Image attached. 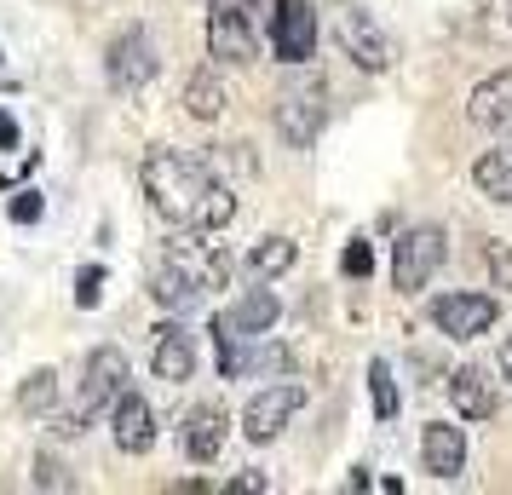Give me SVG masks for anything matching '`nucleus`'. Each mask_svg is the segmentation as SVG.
I'll use <instances>...</instances> for the list:
<instances>
[{"instance_id": "obj_1", "label": "nucleus", "mask_w": 512, "mask_h": 495, "mask_svg": "<svg viewBox=\"0 0 512 495\" xmlns=\"http://www.w3.org/2000/svg\"><path fill=\"white\" fill-rule=\"evenodd\" d=\"M139 185L144 202L162 213L167 225H196V231H225L236 219V190L219 185L196 156H179V150H150L139 162Z\"/></svg>"}, {"instance_id": "obj_2", "label": "nucleus", "mask_w": 512, "mask_h": 495, "mask_svg": "<svg viewBox=\"0 0 512 495\" xmlns=\"http://www.w3.org/2000/svg\"><path fill=\"white\" fill-rule=\"evenodd\" d=\"M127 380H133V369H127V357H121V346H98V352H87V369H81V392H75V409H52L47 415V432L52 438H81L87 426L110 409V403L127 392Z\"/></svg>"}, {"instance_id": "obj_3", "label": "nucleus", "mask_w": 512, "mask_h": 495, "mask_svg": "<svg viewBox=\"0 0 512 495\" xmlns=\"http://www.w3.org/2000/svg\"><path fill=\"white\" fill-rule=\"evenodd\" d=\"M271 127H277V139L288 144V150H311V144L323 139V127H328V93H323V81H311V75L288 81V87L277 93Z\"/></svg>"}, {"instance_id": "obj_4", "label": "nucleus", "mask_w": 512, "mask_h": 495, "mask_svg": "<svg viewBox=\"0 0 512 495\" xmlns=\"http://www.w3.org/2000/svg\"><path fill=\"white\" fill-rule=\"evenodd\" d=\"M334 35H340V52H346L363 75H386L397 64V41L380 29L374 12L351 6V0H334Z\"/></svg>"}, {"instance_id": "obj_5", "label": "nucleus", "mask_w": 512, "mask_h": 495, "mask_svg": "<svg viewBox=\"0 0 512 495\" xmlns=\"http://www.w3.org/2000/svg\"><path fill=\"white\" fill-rule=\"evenodd\" d=\"M259 29H265V12H259L254 0H213L208 58H219V64H254L259 58Z\"/></svg>"}, {"instance_id": "obj_6", "label": "nucleus", "mask_w": 512, "mask_h": 495, "mask_svg": "<svg viewBox=\"0 0 512 495\" xmlns=\"http://www.w3.org/2000/svg\"><path fill=\"white\" fill-rule=\"evenodd\" d=\"M449 260V236L443 225H409L392 242V283L397 294H420V288L438 277V265Z\"/></svg>"}, {"instance_id": "obj_7", "label": "nucleus", "mask_w": 512, "mask_h": 495, "mask_svg": "<svg viewBox=\"0 0 512 495\" xmlns=\"http://www.w3.org/2000/svg\"><path fill=\"white\" fill-rule=\"evenodd\" d=\"M156 70H162V52H156V41H150L144 24H127L110 41V52H104V81L116 93H144L156 81Z\"/></svg>"}, {"instance_id": "obj_8", "label": "nucleus", "mask_w": 512, "mask_h": 495, "mask_svg": "<svg viewBox=\"0 0 512 495\" xmlns=\"http://www.w3.org/2000/svg\"><path fill=\"white\" fill-rule=\"evenodd\" d=\"M300 409H305V386L277 380V386H265V392L248 398V409H242V438H248V444H271V438L288 432V421H294Z\"/></svg>"}, {"instance_id": "obj_9", "label": "nucleus", "mask_w": 512, "mask_h": 495, "mask_svg": "<svg viewBox=\"0 0 512 495\" xmlns=\"http://www.w3.org/2000/svg\"><path fill=\"white\" fill-rule=\"evenodd\" d=\"M495 317H501V300L495 294H438L432 300V323H438V334H449V340H478V334L495 329Z\"/></svg>"}, {"instance_id": "obj_10", "label": "nucleus", "mask_w": 512, "mask_h": 495, "mask_svg": "<svg viewBox=\"0 0 512 495\" xmlns=\"http://www.w3.org/2000/svg\"><path fill=\"white\" fill-rule=\"evenodd\" d=\"M271 52L282 64L317 58V6L311 0H277L271 6Z\"/></svg>"}, {"instance_id": "obj_11", "label": "nucleus", "mask_w": 512, "mask_h": 495, "mask_svg": "<svg viewBox=\"0 0 512 495\" xmlns=\"http://www.w3.org/2000/svg\"><path fill=\"white\" fill-rule=\"evenodd\" d=\"M162 254L173 265H185L202 288H225L231 283V254H225L219 242H208V231H196V225H179V236L167 242Z\"/></svg>"}, {"instance_id": "obj_12", "label": "nucleus", "mask_w": 512, "mask_h": 495, "mask_svg": "<svg viewBox=\"0 0 512 495\" xmlns=\"http://www.w3.org/2000/svg\"><path fill=\"white\" fill-rule=\"evenodd\" d=\"M282 317V300L271 288H248V294H236L231 306L213 317V340H248V334H271Z\"/></svg>"}, {"instance_id": "obj_13", "label": "nucleus", "mask_w": 512, "mask_h": 495, "mask_svg": "<svg viewBox=\"0 0 512 495\" xmlns=\"http://www.w3.org/2000/svg\"><path fill=\"white\" fill-rule=\"evenodd\" d=\"M271 369H294L288 346H277L271 334H248V340H219V375L225 380H248V375H271Z\"/></svg>"}, {"instance_id": "obj_14", "label": "nucleus", "mask_w": 512, "mask_h": 495, "mask_svg": "<svg viewBox=\"0 0 512 495\" xmlns=\"http://www.w3.org/2000/svg\"><path fill=\"white\" fill-rule=\"evenodd\" d=\"M420 467L432 472L438 484L466 472V432L455 421H426L420 426Z\"/></svg>"}, {"instance_id": "obj_15", "label": "nucleus", "mask_w": 512, "mask_h": 495, "mask_svg": "<svg viewBox=\"0 0 512 495\" xmlns=\"http://www.w3.org/2000/svg\"><path fill=\"white\" fill-rule=\"evenodd\" d=\"M466 121H472L478 133L507 139V133H512V70L484 75V81L472 87V98H466Z\"/></svg>"}, {"instance_id": "obj_16", "label": "nucleus", "mask_w": 512, "mask_h": 495, "mask_svg": "<svg viewBox=\"0 0 512 495\" xmlns=\"http://www.w3.org/2000/svg\"><path fill=\"white\" fill-rule=\"evenodd\" d=\"M110 432H116L121 455H150V449H156V409L127 386V392L110 403Z\"/></svg>"}, {"instance_id": "obj_17", "label": "nucleus", "mask_w": 512, "mask_h": 495, "mask_svg": "<svg viewBox=\"0 0 512 495\" xmlns=\"http://www.w3.org/2000/svg\"><path fill=\"white\" fill-rule=\"evenodd\" d=\"M179 438H185L190 461H219L225 455V438H231V421H225L219 403H196L185 415V426H179Z\"/></svg>"}, {"instance_id": "obj_18", "label": "nucleus", "mask_w": 512, "mask_h": 495, "mask_svg": "<svg viewBox=\"0 0 512 495\" xmlns=\"http://www.w3.org/2000/svg\"><path fill=\"white\" fill-rule=\"evenodd\" d=\"M449 403H455L461 421H489V415H495V380H489L478 363H461V369L449 375Z\"/></svg>"}, {"instance_id": "obj_19", "label": "nucleus", "mask_w": 512, "mask_h": 495, "mask_svg": "<svg viewBox=\"0 0 512 495\" xmlns=\"http://www.w3.org/2000/svg\"><path fill=\"white\" fill-rule=\"evenodd\" d=\"M202 294H208V288L196 283L185 265H173L167 254L150 265V300H156L162 311H190V306H202Z\"/></svg>"}, {"instance_id": "obj_20", "label": "nucleus", "mask_w": 512, "mask_h": 495, "mask_svg": "<svg viewBox=\"0 0 512 495\" xmlns=\"http://www.w3.org/2000/svg\"><path fill=\"white\" fill-rule=\"evenodd\" d=\"M150 369H156V380H190L196 375V340H190L179 323H162L156 329V352H150Z\"/></svg>"}, {"instance_id": "obj_21", "label": "nucleus", "mask_w": 512, "mask_h": 495, "mask_svg": "<svg viewBox=\"0 0 512 495\" xmlns=\"http://www.w3.org/2000/svg\"><path fill=\"white\" fill-rule=\"evenodd\" d=\"M472 185L484 190L489 202H501V208H512V133L495 150H484L478 162H472Z\"/></svg>"}, {"instance_id": "obj_22", "label": "nucleus", "mask_w": 512, "mask_h": 495, "mask_svg": "<svg viewBox=\"0 0 512 495\" xmlns=\"http://www.w3.org/2000/svg\"><path fill=\"white\" fill-rule=\"evenodd\" d=\"M300 260V248H294V236H259L254 248H248V271H254L259 283H271L282 271H294Z\"/></svg>"}, {"instance_id": "obj_23", "label": "nucleus", "mask_w": 512, "mask_h": 495, "mask_svg": "<svg viewBox=\"0 0 512 495\" xmlns=\"http://www.w3.org/2000/svg\"><path fill=\"white\" fill-rule=\"evenodd\" d=\"M225 104H231V93H225V81L213 70H202V75H190L185 81V110L196 121H219L225 116Z\"/></svg>"}, {"instance_id": "obj_24", "label": "nucleus", "mask_w": 512, "mask_h": 495, "mask_svg": "<svg viewBox=\"0 0 512 495\" xmlns=\"http://www.w3.org/2000/svg\"><path fill=\"white\" fill-rule=\"evenodd\" d=\"M18 409H24V415H52V409H58V375H52V369L24 375V386H18Z\"/></svg>"}, {"instance_id": "obj_25", "label": "nucleus", "mask_w": 512, "mask_h": 495, "mask_svg": "<svg viewBox=\"0 0 512 495\" xmlns=\"http://www.w3.org/2000/svg\"><path fill=\"white\" fill-rule=\"evenodd\" d=\"M369 398H374V415L380 421H397V380H392V363L386 357L369 363Z\"/></svg>"}, {"instance_id": "obj_26", "label": "nucleus", "mask_w": 512, "mask_h": 495, "mask_svg": "<svg viewBox=\"0 0 512 495\" xmlns=\"http://www.w3.org/2000/svg\"><path fill=\"white\" fill-rule=\"evenodd\" d=\"M340 271H346L351 283H369V271H374V242H369V236H351V242H346Z\"/></svg>"}, {"instance_id": "obj_27", "label": "nucleus", "mask_w": 512, "mask_h": 495, "mask_svg": "<svg viewBox=\"0 0 512 495\" xmlns=\"http://www.w3.org/2000/svg\"><path fill=\"white\" fill-rule=\"evenodd\" d=\"M484 265H489V283L501 288V294H512V248H507V242H489Z\"/></svg>"}, {"instance_id": "obj_28", "label": "nucleus", "mask_w": 512, "mask_h": 495, "mask_svg": "<svg viewBox=\"0 0 512 495\" xmlns=\"http://www.w3.org/2000/svg\"><path fill=\"white\" fill-rule=\"evenodd\" d=\"M104 300V265H81V277H75V306L93 311Z\"/></svg>"}, {"instance_id": "obj_29", "label": "nucleus", "mask_w": 512, "mask_h": 495, "mask_svg": "<svg viewBox=\"0 0 512 495\" xmlns=\"http://www.w3.org/2000/svg\"><path fill=\"white\" fill-rule=\"evenodd\" d=\"M29 484L35 490H75V478L58 461H47V455H35V472H29Z\"/></svg>"}, {"instance_id": "obj_30", "label": "nucleus", "mask_w": 512, "mask_h": 495, "mask_svg": "<svg viewBox=\"0 0 512 495\" xmlns=\"http://www.w3.org/2000/svg\"><path fill=\"white\" fill-rule=\"evenodd\" d=\"M41 213H47V202H41V190H18V196H12V219H18V225H35Z\"/></svg>"}, {"instance_id": "obj_31", "label": "nucleus", "mask_w": 512, "mask_h": 495, "mask_svg": "<svg viewBox=\"0 0 512 495\" xmlns=\"http://www.w3.org/2000/svg\"><path fill=\"white\" fill-rule=\"evenodd\" d=\"M231 490H248V495H265V490H271V478H265V472H236V478H231Z\"/></svg>"}, {"instance_id": "obj_32", "label": "nucleus", "mask_w": 512, "mask_h": 495, "mask_svg": "<svg viewBox=\"0 0 512 495\" xmlns=\"http://www.w3.org/2000/svg\"><path fill=\"white\" fill-rule=\"evenodd\" d=\"M12 144H18V121L0 110V150H12Z\"/></svg>"}, {"instance_id": "obj_33", "label": "nucleus", "mask_w": 512, "mask_h": 495, "mask_svg": "<svg viewBox=\"0 0 512 495\" xmlns=\"http://www.w3.org/2000/svg\"><path fill=\"white\" fill-rule=\"evenodd\" d=\"M501 380H512V334L501 340Z\"/></svg>"}, {"instance_id": "obj_34", "label": "nucleus", "mask_w": 512, "mask_h": 495, "mask_svg": "<svg viewBox=\"0 0 512 495\" xmlns=\"http://www.w3.org/2000/svg\"><path fill=\"white\" fill-rule=\"evenodd\" d=\"M501 18H507V24H512V0H501Z\"/></svg>"}]
</instances>
